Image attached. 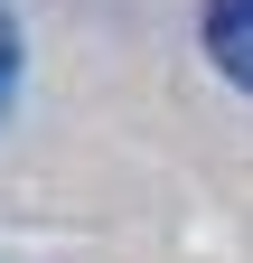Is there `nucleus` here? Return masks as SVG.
Listing matches in <instances>:
<instances>
[{
    "mask_svg": "<svg viewBox=\"0 0 253 263\" xmlns=\"http://www.w3.org/2000/svg\"><path fill=\"white\" fill-rule=\"evenodd\" d=\"M206 57L225 85L253 94V0H206Z\"/></svg>",
    "mask_w": 253,
    "mask_h": 263,
    "instance_id": "1",
    "label": "nucleus"
},
{
    "mask_svg": "<svg viewBox=\"0 0 253 263\" xmlns=\"http://www.w3.org/2000/svg\"><path fill=\"white\" fill-rule=\"evenodd\" d=\"M10 94H19V19L0 10V113H10Z\"/></svg>",
    "mask_w": 253,
    "mask_h": 263,
    "instance_id": "2",
    "label": "nucleus"
}]
</instances>
